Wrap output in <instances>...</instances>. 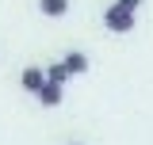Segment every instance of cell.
I'll return each mask as SVG.
<instances>
[{
  "label": "cell",
  "instance_id": "cell-1",
  "mask_svg": "<svg viewBox=\"0 0 153 145\" xmlns=\"http://www.w3.org/2000/svg\"><path fill=\"white\" fill-rule=\"evenodd\" d=\"M103 27L115 31V35H126V31H134V12L111 4V8H103Z\"/></svg>",
  "mask_w": 153,
  "mask_h": 145
},
{
  "label": "cell",
  "instance_id": "cell-2",
  "mask_svg": "<svg viewBox=\"0 0 153 145\" xmlns=\"http://www.w3.org/2000/svg\"><path fill=\"white\" fill-rule=\"evenodd\" d=\"M19 80H23V88H27V92H35V95H38V92H42V84H46V72L31 65V69L19 72Z\"/></svg>",
  "mask_w": 153,
  "mask_h": 145
},
{
  "label": "cell",
  "instance_id": "cell-3",
  "mask_svg": "<svg viewBox=\"0 0 153 145\" xmlns=\"http://www.w3.org/2000/svg\"><path fill=\"white\" fill-rule=\"evenodd\" d=\"M65 69L73 72V76L88 72V54H80V50H69V54H65Z\"/></svg>",
  "mask_w": 153,
  "mask_h": 145
},
{
  "label": "cell",
  "instance_id": "cell-4",
  "mask_svg": "<svg viewBox=\"0 0 153 145\" xmlns=\"http://www.w3.org/2000/svg\"><path fill=\"white\" fill-rule=\"evenodd\" d=\"M38 103H42V107H57V103H61V84H50V80H46L42 92H38Z\"/></svg>",
  "mask_w": 153,
  "mask_h": 145
},
{
  "label": "cell",
  "instance_id": "cell-5",
  "mask_svg": "<svg viewBox=\"0 0 153 145\" xmlns=\"http://www.w3.org/2000/svg\"><path fill=\"white\" fill-rule=\"evenodd\" d=\"M38 8H42V16L57 19V16H65V12H69V0H38Z\"/></svg>",
  "mask_w": 153,
  "mask_h": 145
},
{
  "label": "cell",
  "instance_id": "cell-6",
  "mask_svg": "<svg viewBox=\"0 0 153 145\" xmlns=\"http://www.w3.org/2000/svg\"><path fill=\"white\" fill-rule=\"evenodd\" d=\"M69 76H73V72L65 69V61H54V65L46 69V80H50V84H65Z\"/></svg>",
  "mask_w": 153,
  "mask_h": 145
},
{
  "label": "cell",
  "instance_id": "cell-7",
  "mask_svg": "<svg viewBox=\"0 0 153 145\" xmlns=\"http://www.w3.org/2000/svg\"><path fill=\"white\" fill-rule=\"evenodd\" d=\"M115 4H119V8H126V12H138V8H142V0H115Z\"/></svg>",
  "mask_w": 153,
  "mask_h": 145
}]
</instances>
